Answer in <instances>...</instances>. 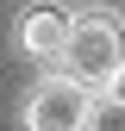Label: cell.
<instances>
[{
    "mask_svg": "<svg viewBox=\"0 0 125 131\" xmlns=\"http://www.w3.org/2000/svg\"><path fill=\"white\" fill-rule=\"evenodd\" d=\"M62 62H69V75L81 81V88H106L113 69L125 62V25L113 19V13H81L75 31H69Z\"/></svg>",
    "mask_w": 125,
    "mask_h": 131,
    "instance_id": "obj_1",
    "label": "cell"
},
{
    "mask_svg": "<svg viewBox=\"0 0 125 131\" xmlns=\"http://www.w3.org/2000/svg\"><path fill=\"white\" fill-rule=\"evenodd\" d=\"M88 106H94V94L75 75H44L25 100V131H81Z\"/></svg>",
    "mask_w": 125,
    "mask_h": 131,
    "instance_id": "obj_2",
    "label": "cell"
},
{
    "mask_svg": "<svg viewBox=\"0 0 125 131\" xmlns=\"http://www.w3.org/2000/svg\"><path fill=\"white\" fill-rule=\"evenodd\" d=\"M69 31H75V19H69L62 6H25V13H19V25H13V38H19V50H25V56H38V62H62Z\"/></svg>",
    "mask_w": 125,
    "mask_h": 131,
    "instance_id": "obj_3",
    "label": "cell"
},
{
    "mask_svg": "<svg viewBox=\"0 0 125 131\" xmlns=\"http://www.w3.org/2000/svg\"><path fill=\"white\" fill-rule=\"evenodd\" d=\"M81 131H125V100H119V94H94Z\"/></svg>",
    "mask_w": 125,
    "mask_h": 131,
    "instance_id": "obj_4",
    "label": "cell"
},
{
    "mask_svg": "<svg viewBox=\"0 0 125 131\" xmlns=\"http://www.w3.org/2000/svg\"><path fill=\"white\" fill-rule=\"evenodd\" d=\"M106 94H119V100H125V62L113 69V81H106Z\"/></svg>",
    "mask_w": 125,
    "mask_h": 131,
    "instance_id": "obj_5",
    "label": "cell"
}]
</instances>
